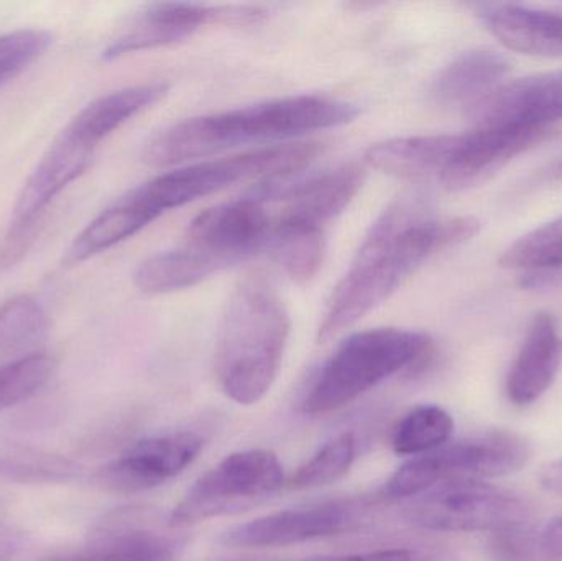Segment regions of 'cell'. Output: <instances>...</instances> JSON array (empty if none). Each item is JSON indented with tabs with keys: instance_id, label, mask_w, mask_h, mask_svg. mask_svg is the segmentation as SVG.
<instances>
[{
	"instance_id": "1",
	"label": "cell",
	"mask_w": 562,
	"mask_h": 561,
	"mask_svg": "<svg viewBox=\"0 0 562 561\" xmlns=\"http://www.w3.org/2000/svg\"><path fill=\"white\" fill-rule=\"evenodd\" d=\"M472 216L432 217L419 197L392 201L363 237L334 289L317 339L329 341L385 303L432 254L477 236Z\"/></svg>"
},
{
	"instance_id": "2",
	"label": "cell",
	"mask_w": 562,
	"mask_h": 561,
	"mask_svg": "<svg viewBox=\"0 0 562 561\" xmlns=\"http://www.w3.org/2000/svg\"><path fill=\"white\" fill-rule=\"evenodd\" d=\"M359 108L326 96H290L247 108L187 119L155 134L145 145V164L170 167L240 145L283 141L356 121Z\"/></svg>"
},
{
	"instance_id": "3",
	"label": "cell",
	"mask_w": 562,
	"mask_h": 561,
	"mask_svg": "<svg viewBox=\"0 0 562 561\" xmlns=\"http://www.w3.org/2000/svg\"><path fill=\"white\" fill-rule=\"evenodd\" d=\"M291 322L277 290L260 277L244 280L229 296L216 339L217 382L239 405L259 404L279 375Z\"/></svg>"
},
{
	"instance_id": "4",
	"label": "cell",
	"mask_w": 562,
	"mask_h": 561,
	"mask_svg": "<svg viewBox=\"0 0 562 561\" xmlns=\"http://www.w3.org/2000/svg\"><path fill=\"white\" fill-rule=\"evenodd\" d=\"M435 345L422 332L375 328L344 339L321 368L303 411L324 415L346 407L403 371H422L431 362Z\"/></svg>"
},
{
	"instance_id": "5",
	"label": "cell",
	"mask_w": 562,
	"mask_h": 561,
	"mask_svg": "<svg viewBox=\"0 0 562 561\" xmlns=\"http://www.w3.org/2000/svg\"><path fill=\"white\" fill-rule=\"evenodd\" d=\"M323 154L319 142L270 145L231 157L187 165L158 175L135 188L138 197L158 214L193 203L207 194L252 178L290 177L310 167Z\"/></svg>"
},
{
	"instance_id": "6",
	"label": "cell",
	"mask_w": 562,
	"mask_h": 561,
	"mask_svg": "<svg viewBox=\"0 0 562 561\" xmlns=\"http://www.w3.org/2000/svg\"><path fill=\"white\" fill-rule=\"evenodd\" d=\"M283 464L273 451H237L198 478L168 516L170 529H183L214 517L229 516L257 506L279 493Z\"/></svg>"
},
{
	"instance_id": "7",
	"label": "cell",
	"mask_w": 562,
	"mask_h": 561,
	"mask_svg": "<svg viewBox=\"0 0 562 561\" xmlns=\"http://www.w3.org/2000/svg\"><path fill=\"white\" fill-rule=\"evenodd\" d=\"M527 504L512 491L482 481L442 483L406 507L405 519L435 532H495L527 523Z\"/></svg>"
},
{
	"instance_id": "8",
	"label": "cell",
	"mask_w": 562,
	"mask_h": 561,
	"mask_svg": "<svg viewBox=\"0 0 562 561\" xmlns=\"http://www.w3.org/2000/svg\"><path fill=\"white\" fill-rule=\"evenodd\" d=\"M95 147L63 128L29 180L13 206L9 229L0 246V269H10L22 260L35 240L53 201L78 180L94 158Z\"/></svg>"
},
{
	"instance_id": "9",
	"label": "cell",
	"mask_w": 562,
	"mask_h": 561,
	"mask_svg": "<svg viewBox=\"0 0 562 561\" xmlns=\"http://www.w3.org/2000/svg\"><path fill=\"white\" fill-rule=\"evenodd\" d=\"M266 16V10L250 5H203L190 2L151 3L138 13L102 52V58H122L132 53L173 45L204 25H250Z\"/></svg>"
},
{
	"instance_id": "10",
	"label": "cell",
	"mask_w": 562,
	"mask_h": 561,
	"mask_svg": "<svg viewBox=\"0 0 562 561\" xmlns=\"http://www.w3.org/2000/svg\"><path fill=\"white\" fill-rule=\"evenodd\" d=\"M291 177V175H290ZM270 178L260 181L250 197L260 203H281L272 214L279 223L321 227L342 213L363 184V168L356 164L340 165L307 178Z\"/></svg>"
},
{
	"instance_id": "11",
	"label": "cell",
	"mask_w": 562,
	"mask_h": 561,
	"mask_svg": "<svg viewBox=\"0 0 562 561\" xmlns=\"http://www.w3.org/2000/svg\"><path fill=\"white\" fill-rule=\"evenodd\" d=\"M362 504L333 501L317 506L279 510L226 530L221 543L231 549H279L356 529L363 519Z\"/></svg>"
},
{
	"instance_id": "12",
	"label": "cell",
	"mask_w": 562,
	"mask_h": 561,
	"mask_svg": "<svg viewBox=\"0 0 562 561\" xmlns=\"http://www.w3.org/2000/svg\"><path fill=\"white\" fill-rule=\"evenodd\" d=\"M203 447V437L190 430L144 438L104 464L95 473V483L119 494L155 490L183 473Z\"/></svg>"
},
{
	"instance_id": "13",
	"label": "cell",
	"mask_w": 562,
	"mask_h": 561,
	"mask_svg": "<svg viewBox=\"0 0 562 561\" xmlns=\"http://www.w3.org/2000/svg\"><path fill=\"white\" fill-rule=\"evenodd\" d=\"M270 233L272 214L266 204L247 194L198 214L188 226L187 244L210 254L227 269L267 249Z\"/></svg>"
},
{
	"instance_id": "14",
	"label": "cell",
	"mask_w": 562,
	"mask_h": 561,
	"mask_svg": "<svg viewBox=\"0 0 562 561\" xmlns=\"http://www.w3.org/2000/svg\"><path fill=\"white\" fill-rule=\"evenodd\" d=\"M181 549V540L160 532L144 510L121 509L95 524L85 547L45 561H178Z\"/></svg>"
},
{
	"instance_id": "15",
	"label": "cell",
	"mask_w": 562,
	"mask_h": 561,
	"mask_svg": "<svg viewBox=\"0 0 562 561\" xmlns=\"http://www.w3.org/2000/svg\"><path fill=\"white\" fill-rule=\"evenodd\" d=\"M469 115L474 128H548L562 119V69L498 86Z\"/></svg>"
},
{
	"instance_id": "16",
	"label": "cell",
	"mask_w": 562,
	"mask_h": 561,
	"mask_svg": "<svg viewBox=\"0 0 562 561\" xmlns=\"http://www.w3.org/2000/svg\"><path fill=\"white\" fill-rule=\"evenodd\" d=\"M438 486L452 481H482L520 470L530 457L527 441L508 431H488L479 437L431 451Z\"/></svg>"
},
{
	"instance_id": "17",
	"label": "cell",
	"mask_w": 562,
	"mask_h": 561,
	"mask_svg": "<svg viewBox=\"0 0 562 561\" xmlns=\"http://www.w3.org/2000/svg\"><path fill=\"white\" fill-rule=\"evenodd\" d=\"M548 131L550 128H474L464 134L458 155L439 181L452 191L485 183L518 154L538 144Z\"/></svg>"
},
{
	"instance_id": "18",
	"label": "cell",
	"mask_w": 562,
	"mask_h": 561,
	"mask_svg": "<svg viewBox=\"0 0 562 561\" xmlns=\"http://www.w3.org/2000/svg\"><path fill=\"white\" fill-rule=\"evenodd\" d=\"M464 135H416L390 138L367 150L369 167L405 181L441 178L462 145Z\"/></svg>"
},
{
	"instance_id": "19",
	"label": "cell",
	"mask_w": 562,
	"mask_h": 561,
	"mask_svg": "<svg viewBox=\"0 0 562 561\" xmlns=\"http://www.w3.org/2000/svg\"><path fill=\"white\" fill-rule=\"evenodd\" d=\"M561 364L562 336L557 319L540 313L535 316L508 374V399L520 407L533 404L551 388Z\"/></svg>"
},
{
	"instance_id": "20",
	"label": "cell",
	"mask_w": 562,
	"mask_h": 561,
	"mask_svg": "<svg viewBox=\"0 0 562 561\" xmlns=\"http://www.w3.org/2000/svg\"><path fill=\"white\" fill-rule=\"evenodd\" d=\"M494 35L514 52L533 56H562V12L527 5L485 7Z\"/></svg>"
},
{
	"instance_id": "21",
	"label": "cell",
	"mask_w": 562,
	"mask_h": 561,
	"mask_svg": "<svg viewBox=\"0 0 562 561\" xmlns=\"http://www.w3.org/2000/svg\"><path fill=\"white\" fill-rule=\"evenodd\" d=\"M157 217L160 216L138 197L137 191L132 190L108 210L102 211L76 236L63 263L76 266L105 253L140 233Z\"/></svg>"
},
{
	"instance_id": "22",
	"label": "cell",
	"mask_w": 562,
	"mask_h": 561,
	"mask_svg": "<svg viewBox=\"0 0 562 561\" xmlns=\"http://www.w3.org/2000/svg\"><path fill=\"white\" fill-rule=\"evenodd\" d=\"M167 92L168 85L165 82H148L109 92L89 102L65 128L86 144L98 148L112 132L121 128L134 115L157 104Z\"/></svg>"
},
{
	"instance_id": "23",
	"label": "cell",
	"mask_w": 562,
	"mask_h": 561,
	"mask_svg": "<svg viewBox=\"0 0 562 561\" xmlns=\"http://www.w3.org/2000/svg\"><path fill=\"white\" fill-rule=\"evenodd\" d=\"M507 58L492 49H472L458 56L432 85L431 94L441 105H468L494 91L507 75Z\"/></svg>"
},
{
	"instance_id": "24",
	"label": "cell",
	"mask_w": 562,
	"mask_h": 561,
	"mask_svg": "<svg viewBox=\"0 0 562 561\" xmlns=\"http://www.w3.org/2000/svg\"><path fill=\"white\" fill-rule=\"evenodd\" d=\"M224 269L210 254L184 244L181 249L155 254L144 260L135 270L134 282L140 292L161 295L191 289Z\"/></svg>"
},
{
	"instance_id": "25",
	"label": "cell",
	"mask_w": 562,
	"mask_h": 561,
	"mask_svg": "<svg viewBox=\"0 0 562 561\" xmlns=\"http://www.w3.org/2000/svg\"><path fill=\"white\" fill-rule=\"evenodd\" d=\"M49 319L33 296L19 295L0 305V368L36 355L48 336Z\"/></svg>"
},
{
	"instance_id": "26",
	"label": "cell",
	"mask_w": 562,
	"mask_h": 561,
	"mask_svg": "<svg viewBox=\"0 0 562 561\" xmlns=\"http://www.w3.org/2000/svg\"><path fill=\"white\" fill-rule=\"evenodd\" d=\"M267 250L293 282H311L319 272L326 254L324 231L321 227L272 220Z\"/></svg>"
},
{
	"instance_id": "27",
	"label": "cell",
	"mask_w": 562,
	"mask_h": 561,
	"mask_svg": "<svg viewBox=\"0 0 562 561\" xmlns=\"http://www.w3.org/2000/svg\"><path fill=\"white\" fill-rule=\"evenodd\" d=\"M454 420L438 405H419L393 428L392 450L400 457L431 453L448 444Z\"/></svg>"
},
{
	"instance_id": "28",
	"label": "cell",
	"mask_w": 562,
	"mask_h": 561,
	"mask_svg": "<svg viewBox=\"0 0 562 561\" xmlns=\"http://www.w3.org/2000/svg\"><path fill=\"white\" fill-rule=\"evenodd\" d=\"M78 476V467L68 458L38 450L0 453V480L20 484L66 483Z\"/></svg>"
},
{
	"instance_id": "29",
	"label": "cell",
	"mask_w": 562,
	"mask_h": 561,
	"mask_svg": "<svg viewBox=\"0 0 562 561\" xmlns=\"http://www.w3.org/2000/svg\"><path fill=\"white\" fill-rule=\"evenodd\" d=\"M501 266L514 270H553L562 267V216L515 240Z\"/></svg>"
},
{
	"instance_id": "30",
	"label": "cell",
	"mask_w": 562,
	"mask_h": 561,
	"mask_svg": "<svg viewBox=\"0 0 562 561\" xmlns=\"http://www.w3.org/2000/svg\"><path fill=\"white\" fill-rule=\"evenodd\" d=\"M356 460V438L342 434L319 448L300 470L290 478L291 490H314L336 483L349 473Z\"/></svg>"
},
{
	"instance_id": "31",
	"label": "cell",
	"mask_w": 562,
	"mask_h": 561,
	"mask_svg": "<svg viewBox=\"0 0 562 561\" xmlns=\"http://www.w3.org/2000/svg\"><path fill=\"white\" fill-rule=\"evenodd\" d=\"M56 361L36 352L0 368V412L15 407L38 394L55 374Z\"/></svg>"
},
{
	"instance_id": "32",
	"label": "cell",
	"mask_w": 562,
	"mask_h": 561,
	"mask_svg": "<svg viewBox=\"0 0 562 561\" xmlns=\"http://www.w3.org/2000/svg\"><path fill=\"white\" fill-rule=\"evenodd\" d=\"M53 43L46 30L23 29L0 35V88L45 55Z\"/></svg>"
},
{
	"instance_id": "33",
	"label": "cell",
	"mask_w": 562,
	"mask_h": 561,
	"mask_svg": "<svg viewBox=\"0 0 562 561\" xmlns=\"http://www.w3.org/2000/svg\"><path fill=\"white\" fill-rule=\"evenodd\" d=\"M488 553L494 561H554L544 549L541 532L527 523L491 532Z\"/></svg>"
},
{
	"instance_id": "34",
	"label": "cell",
	"mask_w": 562,
	"mask_h": 561,
	"mask_svg": "<svg viewBox=\"0 0 562 561\" xmlns=\"http://www.w3.org/2000/svg\"><path fill=\"white\" fill-rule=\"evenodd\" d=\"M301 561H456L445 550L413 549V547H396V549L375 550V552L353 553V556L313 557Z\"/></svg>"
},
{
	"instance_id": "35",
	"label": "cell",
	"mask_w": 562,
	"mask_h": 561,
	"mask_svg": "<svg viewBox=\"0 0 562 561\" xmlns=\"http://www.w3.org/2000/svg\"><path fill=\"white\" fill-rule=\"evenodd\" d=\"M544 549L550 553L551 559L554 561L562 560V517L561 519L551 523L547 529L541 532Z\"/></svg>"
},
{
	"instance_id": "36",
	"label": "cell",
	"mask_w": 562,
	"mask_h": 561,
	"mask_svg": "<svg viewBox=\"0 0 562 561\" xmlns=\"http://www.w3.org/2000/svg\"><path fill=\"white\" fill-rule=\"evenodd\" d=\"M541 484L548 491L562 494V460L548 464L540 474Z\"/></svg>"
},
{
	"instance_id": "37",
	"label": "cell",
	"mask_w": 562,
	"mask_h": 561,
	"mask_svg": "<svg viewBox=\"0 0 562 561\" xmlns=\"http://www.w3.org/2000/svg\"><path fill=\"white\" fill-rule=\"evenodd\" d=\"M19 549V539L12 530L0 524V561H10Z\"/></svg>"
}]
</instances>
